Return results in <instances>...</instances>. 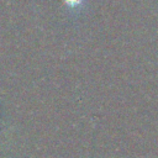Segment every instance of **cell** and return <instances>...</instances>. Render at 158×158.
<instances>
[{
  "mask_svg": "<svg viewBox=\"0 0 158 158\" xmlns=\"http://www.w3.org/2000/svg\"><path fill=\"white\" fill-rule=\"evenodd\" d=\"M86 0H63L68 10H79Z\"/></svg>",
  "mask_w": 158,
  "mask_h": 158,
  "instance_id": "6da1fadb",
  "label": "cell"
}]
</instances>
